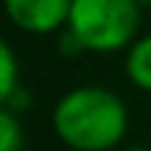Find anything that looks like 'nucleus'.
<instances>
[{
  "mask_svg": "<svg viewBox=\"0 0 151 151\" xmlns=\"http://www.w3.org/2000/svg\"><path fill=\"white\" fill-rule=\"evenodd\" d=\"M50 123L73 151H112L129 132V109L109 87L81 84L56 101Z\"/></svg>",
  "mask_w": 151,
  "mask_h": 151,
  "instance_id": "f257e3e1",
  "label": "nucleus"
},
{
  "mask_svg": "<svg viewBox=\"0 0 151 151\" xmlns=\"http://www.w3.org/2000/svg\"><path fill=\"white\" fill-rule=\"evenodd\" d=\"M140 11L143 6L137 0H73L67 37L78 50H129L140 37Z\"/></svg>",
  "mask_w": 151,
  "mask_h": 151,
  "instance_id": "f03ea898",
  "label": "nucleus"
},
{
  "mask_svg": "<svg viewBox=\"0 0 151 151\" xmlns=\"http://www.w3.org/2000/svg\"><path fill=\"white\" fill-rule=\"evenodd\" d=\"M73 0H3V11L14 28L25 34H53L67 28Z\"/></svg>",
  "mask_w": 151,
  "mask_h": 151,
  "instance_id": "7ed1b4c3",
  "label": "nucleus"
},
{
  "mask_svg": "<svg viewBox=\"0 0 151 151\" xmlns=\"http://www.w3.org/2000/svg\"><path fill=\"white\" fill-rule=\"evenodd\" d=\"M126 78L143 92H151V34H143L126 50Z\"/></svg>",
  "mask_w": 151,
  "mask_h": 151,
  "instance_id": "20e7f679",
  "label": "nucleus"
},
{
  "mask_svg": "<svg viewBox=\"0 0 151 151\" xmlns=\"http://www.w3.org/2000/svg\"><path fill=\"white\" fill-rule=\"evenodd\" d=\"M20 84V62L11 45L0 37V106H11V98L17 95Z\"/></svg>",
  "mask_w": 151,
  "mask_h": 151,
  "instance_id": "39448f33",
  "label": "nucleus"
},
{
  "mask_svg": "<svg viewBox=\"0 0 151 151\" xmlns=\"http://www.w3.org/2000/svg\"><path fill=\"white\" fill-rule=\"evenodd\" d=\"M25 129L11 106H0V151H22Z\"/></svg>",
  "mask_w": 151,
  "mask_h": 151,
  "instance_id": "423d86ee",
  "label": "nucleus"
},
{
  "mask_svg": "<svg viewBox=\"0 0 151 151\" xmlns=\"http://www.w3.org/2000/svg\"><path fill=\"white\" fill-rule=\"evenodd\" d=\"M126 151H151L148 146H132V148H126Z\"/></svg>",
  "mask_w": 151,
  "mask_h": 151,
  "instance_id": "0eeeda50",
  "label": "nucleus"
},
{
  "mask_svg": "<svg viewBox=\"0 0 151 151\" xmlns=\"http://www.w3.org/2000/svg\"><path fill=\"white\" fill-rule=\"evenodd\" d=\"M137 3H140L143 9H146V6H151V0H137Z\"/></svg>",
  "mask_w": 151,
  "mask_h": 151,
  "instance_id": "6e6552de",
  "label": "nucleus"
}]
</instances>
